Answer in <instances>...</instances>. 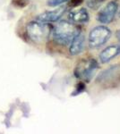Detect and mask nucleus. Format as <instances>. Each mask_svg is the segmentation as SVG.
Wrapping results in <instances>:
<instances>
[{
  "mask_svg": "<svg viewBox=\"0 0 120 134\" xmlns=\"http://www.w3.org/2000/svg\"><path fill=\"white\" fill-rule=\"evenodd\" d=\"M82 31L79 27L69 21L58 23L51 31L52 38L56 44L61 46L69 45L75 37Z\"/></svg>",
  "mask_w": 120,
  "mask_h": 134,
  "instance_id": "f257e3e1",
  "label": "nucleus"
},
{
  "mask_svg": "<svg viewBox=\"0 0 120 134\" xmlns=\"http://www.w3.org/2000/svg\"><path fill=\"white\" fill-rule=\"evenodd\" d=\"M96 83L103 90L117 88L120 85V64L104 70L96 78Z\"/></svg>",
  "mask_w": 120,
  "mask_h": 134,
  "instance_id": "f03ea898",
  "label": "nucleus"
},
{
  "mask_svg": "<svg viewBox=\"0 0 120 134\" xmlns=\"http://www.w3.org/2000/svg\"><path fill=\"white\" fill-rule=\"evenodd\" d=\"M99 68V63L94 58L82 59L77 64L75 71H74V74L81 81L89 82L94 76L95 72Z\"/></svg>",
  "mask_w": 120,
  "mask_h": 134,
  "instance_id": "7ed1b4c3",
  "label": "nucleus"
},
{
  "mask_svg": "<svg viewBox=\"0 0 120 134\" xmlns=\"http://www.w3.org/2000/svg\"><path fill=\"white\" fill-rule=\"evenodd\" d=\"M26 31L30 40L37 44L44 42L49 37V34L51 32L49 25L40 21H30L27 25Z\"/></svg>",
  "mask_w": 120,
  "mask_h": 134,
  "instance_id": "20e7f679",
  "label": "nucleus"
},
{
  "mask_svg": "<svg viewBox=\"0 0 120 134\" xmlns=\"http://www.w3.org/2000/svg\"><path fill=\"white\" fill-rule=\"evenodd\" d=\"M111 31L107 26H96L89 34V46L91 48H99L108 41Z\"/></svg>",
  "mask_w": 120,
  "mask_h": 134,
  "instance_id": "39448f33",
  "label": "nucleus"
},
{
  "mask_svg": "<svg viewBox=\"0 0 120 134\" xmlns=\"http://www.w3.org/2000/svg\"><path fill=\"white\" fill-rule=\"evenodd\" d=\"M118 5L116 1H110L106 5L103 9H101L98 14L97 20L100 23L103 24H108L114 20L116 14L117 12Z\"/></svg>",
  "mask_w": 120,
  "mask_h": 134,
  "instance_id": "423d86ee",
  "label": "nucleus"
},
{
  "mask_svg": "<svg viewBox=\"0 0 120 134\" xmlns=\"http://www.w3.org/2000/svg\"><path fill=\"white\" fill-rule=\"evenodd\" d=\"M66 8L67 6H60L58 9L45 12L37 16V21H40L41 23H56V21H58L63 16V14L66 11Z\"/></svg>",
  "mask_w": 120,
  "mask_h": 134,
  "instance_id": "0eeeda50",
  "label": "nucleus"
},
{
  "mask_svg": "<svg viewBox=\"0 0 120 134\" xmlns=\"http://www.w3.org/2000/svg\"><path fill=\"white\" fill-rule=\"evenodd\" d=\"M68 20L75 24L86 23L90 20V14L85 8H80L77 10H73L68 14Z\"/></svg>",
  "mask_w": 120,
  "mask_h": 134,
  "instance_id": "6e6552de",
  "label": "nucleus"
},
{
  "mask_svg": "<svg viewBox=\"0 0 120 134\" xmlns=\"http://www.w3.org/2000/svg\"><path fill=\"white\" fill-rule=\"evenodd\" d=\"M118 55H120V46L111 45L103 49V51L100 54V60L102 64H107Z\"/></svg>",
  "mask_w": 120,
  "mask_h": 134,
  "instance_id": "1a4fd4ad",
  "label": "nucleus"
},
{
  "mask_svg": "<svg viewBox=\"0 0 120 134\" xmlns=\"http://www.w3.org/2000/svg\"><path fill=\"white\" fill-rule=\"evenodd\" d=\"M84 44H85V38L84 35L81 31L80 33H78L72 40V41L70 43V48H69L70 54L72 55H77L81 54L84 48Z\"/></svg>",
  "mask_w": 120,
  "mask_h": 134,
  "instance_id": "9d476101",
  "label": "nucleus"
},
{
  "mask_svg": "<svg viewBox=\"0 0 120 134\" xmlns=\"http://www.w3.org/2000/svg\"><path fill=\"white\" fill-rule=\"evenodd\" d=\"M85 88H86V86H85L84 81H80L79 82L76 84V87L75 91L72 93V96H78V95L82 94V92L85 91Z\"/></svg>",
  "mask_w": 120,
  "mask_h": 134,
  "instance_id": "9b49d317",
  "label": "nucleus"
},
{
  "mask_svg": "<svg viewBox=\"0 0 120 134\" xmlns=\"http://www.w3.org/2000/svg\"><path fill=\"white\" fill-rule=\"evenodd\" d=\"M105 1L106 0H88L87 5H88L91 9L95 10V9H97V8H99Z\"/></svg>",
  "mask_w": 120,
  "mask_h": 134,
  "instance_id": "f8f14e48",
  "label": "nucleus"
},
{
  "mask_svg": "<svg viewBox=\"0 0 120 134\" xmlns=\"http://www.w3.org/2000/svg\"><path fill=\"white\" fill-rule=\"evenodd\" d=\"M68 1L69 0H48L47 5L49 6H51V7H54V6H58Z\"/></svg>",
  "mask_w": 120,
  "mask_h": 134,
  "instance_id": "ddd939ff",
  "label": "nucleus"
},
{
  "mask_svg": "<svg viewBox=\"0 0 120 134\" xmlns=\"http://www.w3.org/2000/svg\"><path fill=\"white\" fill-rule=\"evenodd\" d=\"M82 2H84V0H71L68 4V6L69 7H72V8L77 7V6L82 5Z\"/></svg>",
  "mask_w": 120,
  "mask_h": 134,
  "instance_id": "4468645a",
  "label": "nucleus"
},
{
  "mask_svg": "<svg viewBox=\"0 0 120 134\" xmlns=\"http://www.w3.org/2000/svg\"><path fill=\"white\" fill-rule=\"evenodd\" d=\"M116 37H117V38L118 40V41L120 42V30L116 32Z\"/></svg>",
  "mask_w": 120,
  "mask_h": 134,
  "instance_id": "2eb2a0df",
  "label": "nucleus"
},
{
  "mask_svg": "<svg viewBox=\"0 0 120 134\" xmlns=\"http://www.w3.org/2000/svg\"><path fill=\"white\" fill-rule=\"evenodd\" d=\"M118 16L120 17V11H119V13H118Z\"/></svg>",
  "mask_w": 120,
  "mask_h": 134,
  "instance_id": "dca6fc26",
  "label": "nucleus"
}]
</instances>
